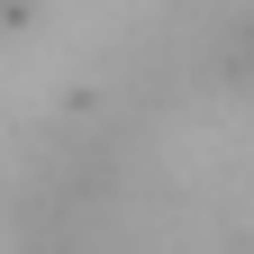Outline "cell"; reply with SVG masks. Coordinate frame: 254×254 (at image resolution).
<instances>
[{"label": "cell", "mask_w": 254, "mask_h": 254, "mask_svg": "<svg viewBox=\"0 0 254 254\" xmlns=\"http://www.w3.org/2000/svg\"><path fill=\"white\" fill-rule=\"evenodd\" d=\"M218 73L254 91V0H245V9H227V27H218Z\"/></svg>", "instance_id": "obj_1"}, {"label": "cell", "mask_w": 254, "mask_h": 254, "mask_svg": "<svg viewBox=\"0 0 254 254\" xmlns=\"http://www.w3.org/2000/svg\"><path fill=\"white\" fill-rule=\"evenodd\" d=\"M18 9H27V0H0V18H18Z\"/></svg>", "instance_id": "obj_2"}]
</instances>
